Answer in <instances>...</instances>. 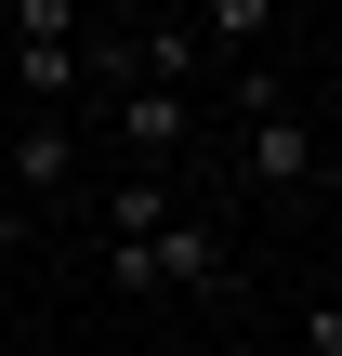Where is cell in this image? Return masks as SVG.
<instances>
[{
    "instance_id": "9",
    "label": "cell",
    "mask_w": 342,
    "mask_h": 356,
    "mask_svg": "<svg viewBox=\"0 0 342 356\" xmlns=\"http://www.w3.org/2000/svg\"><path fill=\"white\" fill-rule=\"evenodd\" d=\"M13 251H26V211H13V198H0V264H13Z\"/></svg>"
},
{
    "instance_id": "4",
    "label": "cell",
    "mask_w": 342,
    "mask_h": 356,
    "mask_svg": "<svg viewBox=\"0 0 342 356\" xmlns=\"http://www.w3.org/2000/svg\"><path fill=\"white\" fill-rule=\"evenodd\" d=\"M145 264H158V291H224V277H237V251H224L211 211H171V225L145 238Z\"/></svg>"
},
{
    "instance_id": "7",
    "label": "cell",
    "mask_w": 342,
    "mask_h": 356,
    "mask_svg": "<svg viewBox=\"0 0 342 356\" xmlns=\"http://www.w3.org/2000/svg\"><path fill=\"white\" fill-rule=\"evenodd\" d=\"M0 40H40V53H79V0H13Z\"/></svg>"
},
{
    "instance_id": "5",
    "label": "cell",
    "mask_w": 342,
    "mask_h": 356,
    "mask_svg": "<svg viewBox=\"0 0 342 356\" xmlns=\"http://www.w3.org/2000/svg\"><path fill=\"white\" fill-rule=\"evenodd\" d=\"M171 211H185V172H119L105 185V238H158Z\"/></svg>"
},
{
    "instance_id": "2",
    "label": "cell",
    "mask_w": 342,
    "mask_h": 356,
    "mask_svg": "<svg viewBox=\"0 0 342 356\" xmlns=\"http://www.w3.org/2000/svg\"><path fill=\"white\" fill-rule=\"evenodd\" d=\"M66 185H79V119L40 106V119L0 145V198H66Z\"/></svg>"
},
{
    "instance_id": "8",
    "label": "cell",
    "mask_w": 342,
    "mask_h": 356,
    "mask_svg": "<svg viewBox=\"0 0 342 356\" xmlns=\"http://www.w3.org/2000/svg\"><path fill=\"white\" fill-rule=\"evenodd\" d=\"M290 356H342V317H330V304H316V330H303Z\"/></svg>"
},
{
    "instance_id": "3",
    "label": "cell",
    "mask_w": 342,
    "mask_h": 356,
    "mask_svg": "<svg viewBox=\"0 0 342 356\" xmlns=\"http://www.w3.org/2000/svg\"><path fill=\"white\" fill-rule=\"evenodd\" d=\"M237 159H250L264 198H303V185H316V119H303V106H264V119H237Z\"/></svg>"
},
{
    "instance_id": "1",
    "label": "cell",
    "mask_w": 342,
    "mask_h": 356,
    "mask_svg": "<svg viewBox=\"0 0 342 356\" xmlns=\"http://www.w3.org/2000/svg\"><path fill=\"white\" fill-rule=\"evenodd\" d=\"M105 132L132 145V172H185L198 159V92H105Z\"/></svg>"
},
{
    "instance_id": "6",
    "label": "cell",
    "mask_w": 342,
    "mask_h": 356,
    "mask_svg": "<svg viewBox=\"0 0 342 356\" xmlns=\"http://www.w3.org/2000/svg\"><path fill=\"white\" fill-rule=\"evenodd\" d=\"M185 40H198V53H277V0H198Z\"/></svg>"
}]
</instances>
